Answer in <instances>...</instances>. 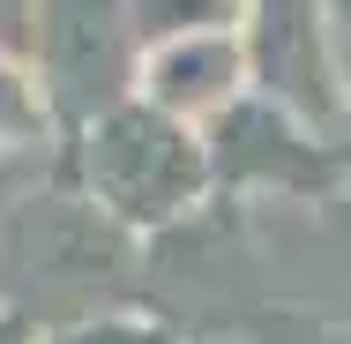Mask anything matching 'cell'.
<instances>
[{
  "label": "cell",
  "mask_w": 351,
  "mask_h": 344,
  "mask_svg": "<svg viewBox=\"0 0 351 344\" xmlns=\"http://www.w3.org/2000/svg\"><path fill=\"white\" fill-rule=\"evenodd\" d=\"M239 8H254V0H239Z\"/></svg>",
  "instance_id": "cell-12"
},
{
  "label": "cell",
  "mask_w": 351,
  "mask_h": 344,
  "mask_svg": "<svg viewBox=\"0 0 351 344\" xmlns=\"http://www.w3.org/2000/svg\"><path fill=\"white\" fill-rule=\"evenodd\" d=\"M239 53H247V98H269L277 113L306 120L314 135L351 142V60L329 0L239 8Z\"/></svg>",
  "instance_id": "cell-2"
},
{
  "label": "cell",
  "mask_w": 351,
  "mask_h": 344,
  "mask_svg": "<svg viewBox=\"0 0 351 344\" xmlns=\"http://www.w3.org/2000/svg\"><path fill=\"white\" fill-rule=\"evenodd\" d=\"M68 172L128 240H165L187 217H202L217 195L202 128L172 120V113H157L142 98L112 105L105 120L68 135Z\"/></svg>",
  "instance_id": "cell-1"
},
{
  "label": "cell",
  "mask_w": 351,
  "mask_h": 344,
  "mask_svg": "<svg viewBox=\"0 0 351 344\" xmlns=\"http://www.w3.org/2000/svg\"><path fill=\"white\" fill-rule=\"evenodd\" d=\"M210 180L217 195H254V203H337L351 195V142L337 135H314L306 120L277 113L269 98H239L224 105L210 128Z\"/></svg>",
  "instance_id": "cell-3"
},
{
  "label": "cell",
  "mask_w": 351,
  "mask_h": 344,
  "mask_svg": "<svg viewBox=\"0 0 351 344\" xmlns=\"http://www.w3.org/2000/svg\"><path fill=\"white\" fill-rule=\"evenodd\" d=\"M30 68L60 113V135H82L90 120H105L112 105H128L142 90L135 8L128 0H45Z\"/></svg>",
  "instance_id": "cell-4"
},
{
  "label": "cell",
  "mask_w": 351,
  "mask_h": 344,
  "mask_svg": "<svg viewBox=\"0 0 351 344\" xmlns=\"http://www.w3.org/2000/svg\"><path fill=\"white\" fill-rule=\"evenodd\" d=\"M135 8V38L149 45H172V38H195V30H239V0H128Z\"/></svg>",
  "instance_id": "cell-7"
},
{
  "label": "cell",
  "mask_w": 351,
  "mask_h": 344,
  "mask_svg": "<svg viewBox=\"0 0 351 344\" xmlns=\"http://www.w3.org/2000/svg\"><path fill=\"white\" fill-rule=\"evenodd\" d=\"M210 344H217V337H210Z\"/></svg>",
  "instance_id": "cell-13"
},
{
  "label": "cell",
  "mask_w": 351,
  "mask_h": 344,
  "mask_svg": "<svg viewBox=\"0 0 351 344\" xmlns=\"http://www.w3.org/2000/svg\"><path fill=\"white\" fill-rule=\"evenodd\" d=\"M53 165H60V150H0V232H8V217H15L23 203L45 195Z\"/></svg>",
  "instance_id": "cell-9"
},
{
  "label": "cell",
  "mask_w": 351,
  "mask_h": 344,
  "mask_svg": "<svg viewBox=\"0 0 351 344\" xmlns=\"http://www.w3.org/2000/svg\"><path fill=\"white\" fill-rule=\"evenodd\" d=\"M38 8H45V0H0V53H8V60H30V45H38Z\"/></svg>",
  "instance_id": "cell-10"
},
{
  "label": "cell",
  "mask_w": 351,
  "mask_h": 344,
  "mask_svg": "<svg viewBox=\"0 0 351 344\" xmlns=\"http://www.w3.org/2000/svg\"><path fill=\"white\" fill-rule=\"evenodd\" d=\"M53 330L38 322V314H23L15 299H0V344H45Z\"/></svg>",
  "instance_id": "cell-11"
},
{
  "label": "cell",
  "mask_w": 351,
  "mask_h": 344,
  "mask_svg": "<svg viewBox=\"0 0 351 344\" xmlns=\"http://www.w3.org/2000/svg\"><path fill=\"white\" fill-rule=\"evenodd\" d=\"M60 113L45 98V82L30 60H8L0 53V150H60Z\"/></svg>",
  "instance_id": "cell-6"
},
{
  "label": "cell",
  "mask_w": 351,
  "mask_h": 344,
  "mask_svg": "<svg viewBox=\"0 0 351 344\" xmlns=\"http://www.w3.org/2000/svg\"><path fill=\"white\" fill-rule=\"evenodd\" d=\"M142 105L187 120V128H210L224 105L247 98V53H239V30H195V38H172V45H149L142 53Z\"/></svg>",
  "instance_id": "cell-5"
},
{
  "label": "cell",
  "mask_w": 351,
  "mask_h": 344,
  "mask_svg": "<svg viewBox=\"0 0 351 344\" xmlns=\"http://www.w3.org/2000/svg\"><path fill=\"white\" fill-rule=\"evenodd\" d=\"M45 344H180L157 314H135V307H112V314H82L68 330H53Z\"/></svg>",
  "instance_id": "cell-8"
}]
</instances>
